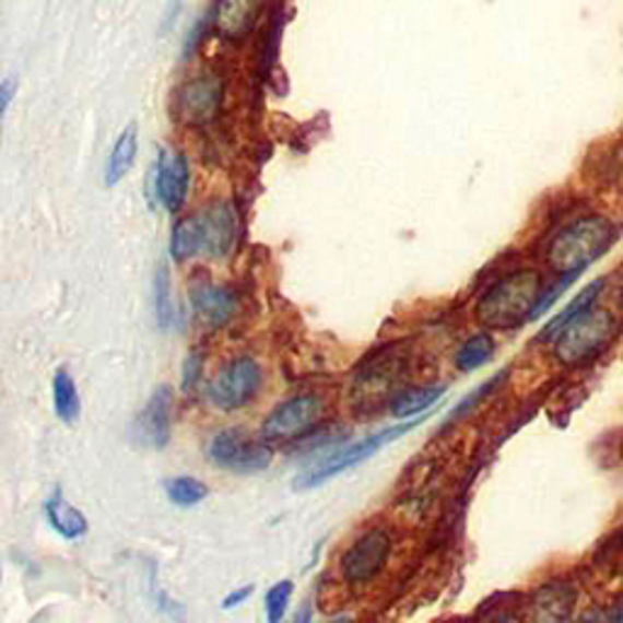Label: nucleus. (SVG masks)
<instances>
[{"mask_svg":"<svg viewBox=\"0 0 623 623\" xmlns=\"http://www.w3.org/2000/svg\"><path fill=\"white\" fill-rule=\"evenodd\" d=\"M261 388V368L249 356L232 361L218 378L210 383L208 397L218 410L232 412L236 407H244L254 400V395Z\"/></svg>","mask_w":623,"mask_h":623,"instance_id":"8","label":"nucleus"},{"mask_svg":"<svg viewBox=\"0 0 623 623\" xmlns=\"http://www.w3.org/2000/svg\"><path fill=\"white\" fill-rule=\"evenodd\" d=\"M13 98V83H0V127H3V115Z\"/></svg>","mask_w":623,"mask_h":623,"instance_id":"28","label":"nucleus"},{"mask_svg":"<svg viewBox=\"0 0 623 623\" xmlns=\"http://www.w3.org/2000/svg\"><path fill=\"white\" fill-rule=\"evenodd\" d=\"M531 616L536 621H567L577 607V589L567 579H548L529 599Z\"/></svg>","mask_w":623,"mask_h":623,"instance_id":"14","label":"nucleus"},{"mask_svg":"<svg viewBox=\"0 0 623 623\" xmlns=\"http://www.w3.org/2000/svg\"><path fill=\"white\" fill-rule=\"evenodd\" d=\"M325 404L317 395H297L293 400L278 404L263 422L266 442H290L303 436L319 422Z\"/></svg>","mask_w":623,"mask_h":623,"instance_id":"9","label":"nucleus"},{"mask_svg":"<svg viewBox=\"0 0 623 623\" xmlns=\"http://www.w3.org/2000/svg\"><path fill=\"white\" fill-rule=\"evenodd\" d=\"M494 356V339L490 331H478V334L468 337L463 343H460L456 351V368L460 373H472L485 365L487 361H492Z\"/></svg>","mask_w":623,"mask_h":623,"instance_id":"22","label":"nucleus"},{"mask_svg":"<svg viewBox=\"0 0 623 623\" xmlns=\"http://www.w3.org/2000/svg\"><path fill=\"white\" fill-rule=\"evenodd\" d=\"M616 337V319L609 309L592 305L583 315L575 317L571 325L563 329L555 343V358L567 368H577L595 361L604 353L611 341Z\"/></svg>","mask_w":623,"mask_h":623,"instance_id":"4","label":"nucleus"},{"mask_svg":"<svg viewBox=\"0 0 623 623\" xmlns=\"http://www.w3.org/2000/svg\"><path fill=\"white\" fill-rule=\"evenodd\" d=\"M222 103V81L214 77H200L186 83L183 89L178 107H180V120L188 125H205L210 122L220 110Z\"/></svg>","mask_w":623,"mask_h":623,"instance_id":"13","label":"nucleus"},{"mask_svg":"<svg viewBox=\"0 0 623 623\" xmlns=\"http://www.w3.org/2000/svg\"><path fill=\"white\" fill-rule=\"evenodd\" d=\"M614 621H623V601L621 604H616V611H614V616H611Z\"/></svg>","mask_w":623,"mask_h":623,"instance_id":"29","label":"nucleus"},{"mask_svg":"<svg viewBox=\"0 0 623 623\" xmlns=\"http://www.w3.org/2000/svg\"><path fill=\"white\" fill-rule=\"evenodd\" d=\"M190 305L208 327H224L239 309V297L227 287L196 285L190 290Z\"/></svg>","mask_w":623,"mask_h":623,"instance_id":"15","label":"nucleus"},{"mask_svg":"<svg viewBox=\"0 0 623 623\" xmlns=\"http://www.w3.org/2000/svg\"><path fill=\"white\" fill-rule=\"evenodd\" d=\"M190 186V166L188 158L171 152V149H161L156 168H154V198L161 202L166 212L176 214L183 202H186Z\"/></svg>","mask_w":623,"mask_h":623,"instance_id":"10","label":"nucleus"},{"mask_svg":"<svg viewBox=\"0 0 623 623\" xmlns=\"http://www.w3.org/2000/svg\"><path fill=\"white\" fill-rule=\"evenodd\" d=\"M137 149H139L137 122H130L122 130V134L117 137L113 152L110 156H107V164H105V186L107 188H115L117 183L130 174L137 161Z\"/></svg>","mask_w":623,"mask_h":623,"instance_id":"18","label":"nucleus"},{"mask_svg":"<svg viewBox=\"0 0 623 623\" xmlns=\"http://www.w3.org/2000/svg\"><path fill=\"white\" fill-rule=\"evenodd\" d=\"M446 392L444 385H426V388H407L397 392L390 400V414L397 419H414L442 400Z\"/></svg>","mask_w":623,"mask_h":623,"instance_id":"20","label":"nucleus"},{"mask_svg":"<svg viewBox=\"0 0 623 623\" xmlns=\"http://www.w3.org/2000/svg\"><path fill=\"white\" fill-rule=\"evenodd\" d=\"M0 579H3V573H0Z\"/></svg>","mask_w":623,"mask_h":623,"instance_id":"31","label":"nucleus"},{"mask_svg":"<svg viewBox=\"0 0 623 623\" xmlns=\"http://www.w3.org/2000/svg\"><path fill=\"white\" fill-rule=\"evenodd\" d=\"M154 299H156V321H158V329L168 331L171 327L176 325V305H174V295H171V278H168L166 266H158V268H156Z\"/></svg>","mask_w":623,"mask_h":623,"instance_id":"23","label":"nucleus"},{"mask_svg":"<svg viewBox=\"0 0 623 623\" xmlns=\"http://www.w3.org/2000/svg\"><path fill=\"white\" fill-rule=\"evenodd\" d=\"M171 410H174V392L168 385H161L149 397L144 410L139 412L132 424V436L139 446L161 450L171 438Z\"/></svg>","mask_w":623,"mask_h":623,"instance_id":"12","label":"nucleus"},{"mask_svg":"<svg viewBox=\"0 0 623 623\" xmlns=\"http://www.w3.org/2000/svg\"><path fill=\"white\" fill-rule=\"evenodd\" d=\"M621 303H623V287H621Z\"/></svg>","mask_w":623,"mask_h":623,"instance_id":"30","label":"nucleus"},{"mask_svg":"<svg viewBox=\"0 0 623 623\" xmlns=\"http://www.w3.org/2000/svg\"><path fill=\"white\" fill-rule=\"evenodd\" d=\"M422 422H424V419H416V416H414V419H410V422H402V424H397V426L383 428V432L373 434V436H368V438H363V442H358V444H351V446L339 448L337 454H331V456H327L325 460H319L317 466H312V468H307L305 472H299L297 480H295V487H297V490L319 487L321 482L337 478L339 472L349 470V468H353V466H358V463H363V460H368L371 456L378 454V450H380L385 444H392L395 438L410 434L412 428H416Z\"/></svg>","mask_w":623,"mask_h":623,"instance_id":"5","label":"nucleus"},{"mask_svg":"<svg viewBox=\"0 0 623 623\" xmlns=\"http://www.w3.org/2000/svg\"><path fill=\"white\" fill-rule=\"evenodd\" d=\"M404 368H407L404 351H400L397 343H392V346L378 349L358 365L356 395H361V397L385 395L397 383V378H400V375L404 373Z\"/></svg>","mask_w":623,"mask_h":623,"instance_id":"11","label":"nucleus"},{"mask_svg":"<svg viewBox=\"0 0 623 623\" xmlns=\"http://www.w3.org/2000/svg\"><path fill=\"white\" fill-rule=\"evenodd\" d=\"M392 553V536L383 526H373L353 541L341 555V579L351 587H363L378 577Z\"/></svg>","mask_w":623,"mask_h":623,"instance_id":"6","label":"nucleus"},{"mask_svg":"<svg viewBox=\"0 0 623 623\" xmlns=\"http://www.w3.org/2000/svg\"><path fill=\"white\" fill-rule=\"evenodd\" d=\"M51 395H54V412L63 424H77L81 416V397L77 390V380L71 378L69 371H57L51 380Z\"/></svg>","mask_w":623,"mask_h":623,"instance_id":"21","label":"nucleus"},{"mask_svg":"<svg viewBox=\"0 0 623 623\" xmlns=\"http://www.w3.org/2000/svg\"><path fill=\"white\" fill-rule=\"evenodd\" d=\"M236 236V218L230 205L214 202L208 210L183 218L171 234L174 261H190L196 256L224 259L232 251Z\"/></svg>","mask_w":623,"mask_h":623,"instance_id":"3","label":"nucleus"},{"mask_svg":"<svg viewBox=\"0 0 623 623\" xmlns=\"http://www.w3.org/2000/svg\"><path fill=\"white\" fill-rule=\"evenodd\" d=\"M208 456L222 470L236 472V475H254V472L271 466L273 450L266 444L254 442L242 428H224V432L212 436Z\"/></svg>","mask_w":623,"mask_h":623,"instance_id":"7","label":"nucleus"},{"mask_svg":"<svg viewBox=\"0 0 623 623\" xmlns=\"http://www.w3.org/2000/svg\"><path fill=\"white\" fill-rule=\"evenodd\" d=\"M616 227L604 214H583L557 230L545 246V266L555 275H579L616 242Z\"/></svg>","mask_w":623,"mask_h":623,"instance_id":"1","label":"nucleus"},{"mask_svg":"<svg viewBox=\"0 0 623 623\" xmlns=\"http://www.w3.org/2000/svg\"><path fill=\"white\" fill-rule=\"evenodd\" d=\"M254 595V587H242V589H234V592L230 597H224L222 599V609H236L239 604H244L246 599H249Z\"/></svg>","mask_w":623,"mask_h":623,"instance_id":"27","label":"nucleus"},{"mask_svg":"<svg viewBox=\"0 0 623 623\" xmlns=\"http://www.w3.org/2000/svg\"><path fill=\"white\" fill-rule=\"evenodd\" d=\"M290 597H293V583L290 579H283V583H275L271 589L266 592V619L271 623H278L287 611L290 604Z\"/></svg>","mask_w":623,"mask_h":623,"instance_id":"25","label":"nucleus"},{"mask_svg":"<svg viewBox=\"0 0 623 623\" xmlns=\"http://www.w3.org/2000/svg\"><path fill=\"white\" fill-rule=\"evenodd\" d=\"M604 287H607L604 278H597V281L589 283V285L583 290V293H579L577 297L571 299V303H567V307H565L563 312H557V315H555L551 321H548L541 334L536 337V341H543V343L555 341L557 337L563 334V329H565L567 325H571V321H573L575 317H579L585 309H589V307H592V305L597 303V297L601 295V290H604Z\"/></svg>","mask_w":623,"mask_h":623,"instance_id":"19","label":"nucleus"},{"mask_svg":"<svg viewBox=\"0 0 623 623\" xmlns=\"http://www.w3.org/2000/svg\"><path fill=\"white\" fill-rule=\"evenodd\" d=\"M166 494L176 507H196V504L208 497V487L196 478L180 475V478H171L166 482Z\"/></svg>","mask_w":623,"mask_h":623,"instance_id":"24","label":"nucleus"},{"mask_svg":"<svg viewBox=\"0 0 623 623\" xmlns=\"http://www.w3.org/2000/svg\"><path fill=\"white\" fill-rule=\"evenodd\" d=\"M543 290V275L533 268H519L494 281L478 297L475 319L487 331H512L531 319Z\"/></svg>","mask_w":623,"mask_h":623,"instance_id":"2","label":"nucleus"},{"mask_svg":"<svg viewBox=\"0 0 623 623\" xmlns=\"http://www.w3.org/2000/svg\"><path fill=\"white\" fill-rule=\"evenodd\" d=\"M200 371H202V356L198 351H192L190 356L183 361V390H192V385L200 380Z\"/></svg>","mask_w":623,"mask_h":623,"instance_id":"26","label":"nucleus"},{"mask_svg":"<svg viewBox=\"0 0 623 623\" xmlns=\"http://www.w3.org/2000/svg\"><path fill=\"white\" fill-rule=\"evenodd\" d=\"M45 517L51 529L67 541H77L89 533V521H85L83 514L71 502L63 499V492L59 487L45 502Z\"/></svg>","mask_w":623,"mask_h":623,"instance_id":"17","label":"nucleus"},{"mask_svg":"<svg viewBox=\"0 0 623 623\" xmlns=\"http://www.w3.org/2000/svg\"><path fill=\"white\" fill-rule=\"evenodd\" d=\"M263 0H220L214 10V27L224 39H239L254 27Z\"/></svg>","mask_w":623,"mask_h":623,"instance_id":"16","label":"nucleus"}]
</instances>
